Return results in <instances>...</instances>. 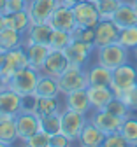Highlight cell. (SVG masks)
I'll list each match as a JSON object with an SVG mask.
<instances>
[{"label": "cell", "instance_id": "cell-1", "mask_svg": "<svg viewBox=\"0 0 137 147\" xmlns=\"http://www.w3.org/2000/svg\"><path fill=\"white\" fill-rule=\"evenodd\" d=\"M39 77H41V70H37V68L28 65V67H23V68L16 70L11 76V79L7 81V86L25 98V96L35 95V88H37Z\"/></svg>", "mask_w": 137, "mask_h": 147}, {"label": "cell", "instance_id": "cell-2", "mask_svg": "<svg viewBox=\"0 0 137 147\" xmlns=\"http://www.w3.org/2000/svg\"><path fill=\"white\" fill-rule=\"evenodd\" d=\"M95 56H97V60H95L97 63H100L102 67H106L109 70H114V68L128 63L130 51L116 42L111 46H104V47L95 49Z\"/></svg>", "mask_w": 137, "mask_h": 147}, {"label": "cell", "instance_id": "cell-3", "mask_svg": "<svg viewBox=\"0 0 137 147\" xmlns=\"http://www.w3.org/2000/svg\"><path fill=\"white\" fill-rule=\"evenodd\" d=\"M58 86H60L62 96L77 89H86L88 79H86V68L79 65H69L67 70L58 77Z\"/></svg>", "mask_w": 137, "mask_h": 147}, {"label": "cell", "instance_id": "cell-4", "mask_svg": "<svg viewBox=\"0 0 137 147\" xmlns=\"http://www.w3.org/2000/svg\"><path fill=\"white\" fill-rule=\"evenodd\" d=\"M23 67H28V56H27V49L21 46V47H16L12 51H7V53H0V74L4 76L5 82L11 79V76L23 68Z\"/></svg>", "mask_w": 137, "mask_h": 147}, {"label": "cell", "instance_id": "cell-5", "mask_svg": "<svg viewBox=\"0 0 137 147\" xmlns=\"http://www.w3.org/2000/svg\"><path fill=\"white\" fill-rule=\"evenodd\" d=\"M134 86H137V68L134 65L125 63V65L112 70L111 88H112L116 96H121L123 93H127Z\"/></svg>", "mask_w": 137, "mask_h": 147}, {"label": "cell", "instance_id": "cell-6", "mask_svg": "<svg viewBox=\"0 0 137 147\" xmlns=\"http://www.w3.org/2000/svg\"><path fill=\"white\" fill-rule=\"evenodd\" d=\"M88 123V114H81L70 109H63L62 110V133L65 137H69L74 144L79 138L83 128Z\"/></svg>", "mask_w": 137, "mask_h": 147}, {"label": "cell", "instance_id": "cell-7", "mask_svg": "<svg viewBox=\"0 0 137 147\" xmlns=\"http://www.w3.org/2000/svg\"><path fill=\"white\" fill-rule=\"evenodd\" d=\"M95 46L88 44V42H81V40H74L63 49V54L67 56L70 65H79V67H88L90 63V56L95 53Z\"/></svg>", "mask_w": 137, "mask_h": 147}, {"label": "cell", "instance_id": "cell-8", "mask_svg": "<svg viewBox=\"0 0 137 147\" xmlns=\"http://www.w3.org/2000/svg\"><path fill=\"white\" fill-rule=\"evenodd\" d=\"M58 5H60V0H28L27 12L30 16L32 25L48 23Z\"/></svg>", "mask_w": 137, "mask_h": 147}, {"label": "cell", "instance_id": "cell-9", "mask_svg": "<svg viewBox=\"0 0 137 147\" xmlns=\"http://www.w3.org/2000/svg\"><path fill=\"white\" fill-rule=\"evenodd\" d=\"M88 119L99 128V130H102L106 135H111V133H118L121 130V124L125 119L114 116L111 112H107L106 109L102 110H91V112L88 114Z\"/></svg>", "mask_w": 137, "mask_h": 147}, {"label": "cell", "instance_id": "cell-10", "mask_svg": "<svg viewBox=\"0 0 137 147\" xmlns=\"http://www.w3.org/2000/svg\"><path fill=\"white\" fill-rule=\"evenodd\" d=\"M74 16H76V23L77 26H85V28H95L100 23V14L97 9V4L91 0H85V2L77 4L74 7Z\"/></svg>", "mask_w": 137, "mask_h": 147}, {"label": "cell", "instance_id": "cell-11", "mask_svg": "<svg viewBox=\"0 0 137 147\" xmlns=\"http://www.w3.org/2000/svg\"><path fill=\"white\" fill-rule=\"evenodd\" d=\"M23 109H25V98L21 95H18L9 86H5L0 91V112L4 116L16 117L19 112H23Z\"/></svg>", "mask_w": 137, "mask_h": 147}, {"label": "cell", "instance_id": "cell-12", "mask_svg": "<svg viewBox=\"0 0 137 147\" xmlns=\"http://www.w3.org/2000/svg\"><path fill=\"white\" fill-rule=\"evenodd\" d=\"M53 30H62V32H74L77 23H76V16H74V9L72 7H67V5H58L55 9V12L51 14L49 21Z\"/></svg>", "mask_w": 137, "mask_h": 147}, {"label": "cell", "instance_id": "cell-13", "mask_svg": "<svg viewBox=\"0 0 137 147\" xmlns=\"http://www.w3.org/2000/svg\"><path fill=\"white\" fill-rule=\"evenodd\" d=\"M120 28L114 25L112 20H100V23L95 26V47H104L118 42Z\"/></svg>", "mask_w": 137, "mask_h": 147}, {"label": "cell", "instance_id": "cell-14", "mask_svg": "<svg viewBox=\"0 0 137 147\" xmlns=\"http://www.w3.org/2000/svg\"><path fill=\"white\" fill-rule=\"evenodd\" d=\"M16 130H18V138L19 142H25L28 140L32 135H35L39 130H41V126H39V116L35 112H19L16 117Z\"/></svg>", "mask_w": 137, "mask_h": 147}, {"label": "cell", "instance_id": "cell-15", "mask_svg": "<svg viewBox=\"0 0 137 147\" xmlns=\"http://www.w3.org/2000/svg\"><path fill=\"white\" fill-rule=\"evenodd\" d=\"M53 28L49 23H39V25H30V28L23 33V47H28L32 44H46L49 46Z\"/></svg>", "mask_w": 137, "mask_h": 147}, {"label": "cell", "instance_id": "cell-16", "mask_svg": "<svg viewBox=\"0 0 137 147\" xmlns=\"http://www.w3.org/2000/svg\"><path fill=\"white\" fill-rule=\"evenodd\" d=\"M69 65L70 63H69L67 56L63 54V51L51 49L49 54H48V58H46V61H44V65H42V68H41V74H46V76H51V77L58 79L67 70Z\"/></svg>", "mask_w": 137, "mask_h": 147}, {"label": "cell", "instance_id": "cell-17", "mask_svg": "<svg viewBox=\"0 0 137 147\" xmlns=\"http://www.w3.org/2000/svg\"><path fill=\"white\" fill-rule=\"evenodd\" d=\"M63 109H70L81 114H90L91 105H90V96L86 89H77L72 93L63 95Z\"/></svg>", "mask_w": 137, "mask_h": 147}, {"label": "cell", "instance_id": "cell-18", "mask_svg": "<svg viewBox=\"0 0 137 147\" xmlns=\"http://www.w3.org/2000/svg\"><path fill=\"white\" fill-rule=\"evenodd\" d=\"M88 96H90V105L91 110H102L107 107V103L116 96L111 86H88Z\"/></svg>", "mask_w": 137, "mask_h": 147}, {"label": "cell", "instance_id": "cell-19", "mask_svg": "<svg viewBox=\"0 0 137 147\" xmlns=\"http://www.w3.org/2000/svg\"><path fill=\"white\" fill-rule=\"evenodd\" d=\"M106 140V133L102 130H99L90 119L86 123V126L83 128V131L79 135V138H77V147H102Z\"/></svg>", "mask_w": 137, "mask_h": 147}, {"label": "cell", "instance_id": "cell-20", "mask_svg": "<svg viewBox=\"0 0 137 147\" xmlns=\"http://www.w3.org/2000/svg\"><path fill=\"white\" fill-rule=\"evenodd\" d=\"M112 21L120 30L137 25V11H135V7L130 0H123L121 2V5L118 7V11L112 16Z\"/></svg>", "mask_w": 137, "mask_h": 147}, {"label": "cell", "instance_id": "cell-21", "mask_svg": "<svg viewBox=\"0 0 137 147\" xmlns=\"http://www.w3.org/2000/svg\"><path fill=\"white\" fill-rule=\"evenodd\" d=\"M86 79H88V86H111L112 70L95 61L86 67Z\"/></svg>", "mask_w": 137, "mask_h": 147}, {"label": "cell", "instance_id": "cell-22", "mask_svg": "<svg viewBox=\"0 0 137 147\" xmlns=\"http://www.w3.org/2000/svg\"><path fill=\"white\" fill-rule=\"evenodd\" d=\"M35 96L39 98H56V96H62L60 93V86H58V79L46 76V74H41L35 88Z\"/></svg>", "mask_w": 137, "mask_h": 147}, {"label": "cell", "instance_id": "cell-23", "mask_svg": "<svg viewBox=\"0 0 137 147\" xmlns=\"http://www.w3.org/2000/svg\"><path fill=\"white\" fill-rule=\"evenodd\" d=\"M23 46V33L14 28H2L0 30V53H7L16 47Z\"/></svg>", "mask_w": 137, "mask_h": 147}, {"label": "cell", "instance_id": "cell-24", "mask_svg": "<svg viewBox=\"0 0 137 147\" xmlns=\"http://www.w3.org/2000/svg\"><path fill=\"white\" fill-rule=\"evenodd\" d=\"M25 49H27V56H28V65L37 68V70H41L46 58H48V54H49V51H51V47L46 46V44H32Z\"/></svg>", "mask_w": 137, "mask_h": 147}, {"label": "cell", "instance_id": "cell-25", "mask_svg": "<svg viewBox=\"0 0 137 147\" xmlns=\"http://www.w3.org/2000/svg\"><path fill=\"white\" fill-rule=\"evenodd\" d=\"M0 142L14 145L19 142L18 130H16V119L11 116H4L0 119Z\"/></svg>", "mask_w": 137, "mask_h": 147}, {"label": "cell", "instance_id": "cell-26", "mask_svg": "<svg viewBox=\"0 0 137 147\" xmlns=\"http://www.w3.org/2000/svg\"><path fill=\"white\" fill-rule=\"evenodd\" d=\"M32 21H30V16L27 11L21 12H14V14H4V26L5 28H14L18 32L25 33L30 28Z\"/></svg>", "mask_w": 137, "mask_h": 147}, {"label": "cell", "instance_id": "cell-27", "mask_svg": "<svg viewBox=\"0 0 137 147\" xmlns=\"http://www.w3.org/2000/svg\"><path fill=\"white\" fill-rule=\"evenodd\" d=\"M63 110V100L60 96L56 98H35V109L33 112L37 116H44V114H53V112H62Z\"/></svg>", "mask_w": 137, "mask_h": 147}, {"label": "cell", "instance_id": "cell-28", "mask_svg": "<svg viewBox=\"0 0 137 147\" xmlns=\"http://www.w3.org/2000/svg\"><path fill=\"white\" fill-rule=\"evenodd\" d=\"M39 126H41V130L46 131L48 135L62 133V112L39 116Z\"/></svg>", "mask_w": 137, "mask_h": 147}, {"label": "cell", "instance_id": "cell-29", "mask_svg": "<svg viewBox=\"0 0 137 147\" xmlns=\"http://www.w3.org/2000/svg\"><path fill=\"white\" fill-rule=\"evenodd\" d=\"M123 0H97V9H99L100 20H112L114 12L118 11Z\"/></svg>", "mask_w": 137, "mask_h": 147}, {"label": "cell", "instance_id": "cell-30", "mask_svg": "<svg viewBox=\"0 0 137 147\" xmlns=\"http://www.w3.org/2000/svg\"><path fill=\"white\" fill-rule=\"evenodd\" d=\"M120 133L125 137V140L132 145V144H137V117L135 116H128L123 124H121V130Z\"/></svg>", "mask_w": 137, "mask_h": 147}, {"label": "cell", "instance_id": "cell-31", "mask_svg": "<svg viewBox=\"0 0 137 147\" xmlns=\"http://www.w3.org/2000/svg\"><path fill=\"white\" fill-rule=\"evenodd\" d=\"M72 42V33L70 32H62V30H55L49 40V47L55 51H63L69 44Z\"/></svg>", "mask_w": 137, "mask_h": 147}, {"label": "cell", "instance_id": "cell-32", "mask_svg": "<svg viewBox=\"0 0 137 147\" xmlns=\"http://www.w3.org/2000/svg\"><path fill=\"white\" fill-rule=\"evenodd\" d=\"M118 44L123 46L125 49L132 51L137 46V25L135 26H128L120 30V37H118Z\"/></svg>", "mask_w": 137, "mask_h": 147}, {"label": "cell", "instance_id": "cell-33", "mask_svg": "<svg viewBox=\"0 0 137 147\" xmlns=\"http://www.w3.org/2000/svg\"><path fill=\"white\" fill-rule=\"evenodd\" d=\"M106 110H107V112H111V114H114V116H118V117H121V119H127L128 116H132V110H130V109L127 107V103H125L121 98H118V96H114V98L107 103Z\"/></svg>", "mask_w": 137, "mask_h": 147}, {"label": "cell", "instance_id": "cell-34", "mask_svg": "<svg viewBox=\"0 0 137 147\" xmlns=\"http://www.w3.org/2000/svg\"><path fill=\"white\" fill-rule=\"evenodd\" d=\"M49 138H51V135H48L42 130H39L35 135H32L28 140H25L21 144L25 147H49Z\"/></svg>", "mask_w": 137, "mask_h": 147}, {"label": "cell", "instance_id": "cell-35", "mask_svg": "<svg viewBox=\"0 0 137 147\" xmlns=\"http://www.w3.org/2000/svg\"><path fill=\"white\" fill-rule=\"evenodd\" d=\"M72 39H74V40H81V42L93 44V42H95V28L76 26V30L72 32ZM93 46H95V44H93Z\"/></svg>", "mask_w": 137, "mask_h": 147}, {"label": "cell", "instance_id": "cell-36", "mask_svg": "<svg viewBox=\"0 0 137 147\" xmlns=\"http://www.w3.org/2000/svg\"><path fill=\"white\" fill-rule=\"evenodd\" d=\"M102 147H130V144H128V142L125 140V137L118 131V133L106 135V140H104Z\"/></svg>", "mask_w": 137, "mask_h": 147}, {"label": "cell", "instance_id": "cell-37", "mask_svg": "<svg viewBox=\"0 0 137 147\" xmlns=\"http://www.w3.org/2000/svg\"><path fill=\"white\" fill-rule=\"evenodd\" d=\"M118 98H121L127 103V107L132 110V112H137V86H134L132 89H128L127 93H123Z\"/></svg>", "mask_w": 137, "mask_h": 147}, {"label": "cell", "instance_id": "cell-38", "mask_svg": "<svg viewBox=\"0 0 137 147\" xmlns=\"http://www.w3.org/2000/svg\"><path fill=\"white\" fill-rule=\"evenodd\" d=\"M49 147H74V142L63 133H55L49 138Z\"/></svg>", "mask_w": 137, "mask_h": 147}, {"label": "cell", "instance_id": "cell-39", "mask_svg": "<svg viewBox=\"0 0 137 147\" xmlns=\"http://www.w3.org/2000/svg\"><path fill=\"white\" fill-rule=\"evenodd\" d=\"M27 5H28L27 0H7V5H5V14H14V12L27 11Z\"/></svg>", "mask_w": 137, "mask_h": 147}, {"label": "cell", "instance_id": "cell-40", "mask_svg": "<svg viewBox=\"0 0 137 147\" xmlns=\"http://www.w3.org/2000/svg\"><path fill=\"white\" fill-rule=\"evenodd\" d=\"M81 2H85V0H60V4L62 5H67V7H76L77 4H81Z\"/></svg>", "mask_w": 137, "mask_h": 147}, {"label": "cell", "instance_id": "cell-41", "mask_svg": "<svg viewBox=\"0 0 137 147\" xmlns=\"http://www.w3.org/2000/svg\"><path fill=\"white\" fill-rule=\"evenodd\" d=\"M5 5H7V0H0V14H5Z\"/></svg>", "mask_w": 137, "mask_h": 147}, {"label": "cell", "instance_id": "cell-42", "mask_svg": "<svg viewBox=\"0 0 137 147\" xmlns=\"http://www.w3.org/2000/svg\"><path fill=\"white\" fill-rule=\"evenodd\" d=\"M7 86V82H5V79H4V76H2V74H0V91H2L4 88Z\"/></svg>", "mask_w": 137, "mask_h": 147}, {"label": "cell", "instance_id": "cell-43", "mask_svg": "<svg viewBox=\"0 0 137 147\" xmlns=\"http://www.w3.org/2000/svg\"><path fill=\"white\" fill-rule=\"evenodd\" d=\"M4 28V14H0V30Z\"/></svg>", "mask_w": 137, "mask_h": 147}, {"label": "cell", "instance_id": "cell-44", "mask_svg": "<svg viewBox=\"0 0 137 147\" xmlns=\"http://www.w3.org/2000/svg\"><path fill=\"white\" fill-rule=\"evenodd\" d=\"M132 54H134V58H135V60H137V46H135V47H134V49H132Z\"/></svg>", "mask_w": 137, "mask_h": 147}, {"label": "cell", "instance_id": "cell-45", "mask_svg": "<svg viewBox=\"0 0 137 147\" xmlns=\"http://www.w3.org/2000/svg\"><path fill=\"white\" fill-rule=\"evenodd\" d=\"M0 147H12V145H9V144H4V142H0Z\"/></svg>", "mask_w": 137, "mask_h": 147}, {"label": "cell", "instance_id": "cell-46", "mask_svg": "<svg viewBox=\"0 0 137 147\" xmlns=\"http://www.w3.org/2000/svg\"><path fill=\"white\" fill-rule=\"evenodd\" d=\"M130 2L134 4V7H135V11H137V0H130Z\"/></svg>", "mask_w": 137, "mask_h": 147}, {"label": "cell", "instance_id": "cell-47", "mask_svg": "<svg viewBox=\"0 0 137 147\" xmlns=\"http://www.w3.org/2000/svg\"><path fill=\"white\" fill-rule=\"evenodd\" d=\"M130 147H137V144H132V145H130Z\"/></svg>", "mask_w": 137, "mask_h": 147}, {"label": "cell", "instance_id": "cell-48", "mask_svg": "<svg viewBox=\"0 0 137 147\" xmlns=\"http://www.w3.org/2000/svg\"><path fill=\"white\" fill-rule=\"evenodd\" d=\"M2 117H4V114H2V112H0V119H2Z\"/></svg>", "mask_w": 137, "mask_h": 147}, {"label": "cell", "instance_id": "cell-49", "mask_svg": "<svg viewBox=\"0 0 137 147\" xmlns=\"http://www.w3.org/2000/svg\"><path fill=\"white\" fill-rule=\"evenodd\" d=\"M12 147H16V145H12ZM19 147H25V145H23V144H21V145H19Z\"/></svg>", "mask_w": 137, "mask_h": 147}, {"label": "cell", "instance_id": "cell-50", "mask_svg": "<svg viewBox=\"0 0 137 147\" xmlns=\"http://www.w3.org/2000/svg\"><path fill=\"white\" fill-rule=\"evenodd\" d=\"M91 2H97V0H91Z\"/></svg>", "mask_w": 137, "mask_h": 147}, {"label": "cell", "instance_id": "cell-51", "mask_svg": "<svg viewBox=\"0 0 137 147\" xmlns=\"http://www.w3.org/2000/svg\"><path fill=\"white\" fill-rule=\"evenodd\" d=\"M27 2H28V0H27Z\"/></svg>", "mask_w": 137, "mask_h": 147}]
</instances>
